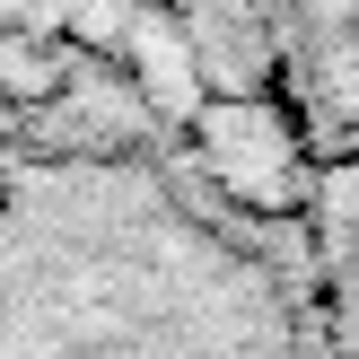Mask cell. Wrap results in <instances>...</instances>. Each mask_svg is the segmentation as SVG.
Returning <instances> with one entry per match:
<instances>
[{
  "label": "cell",
  "mask_w": 359,
  "mask_h": 359,
  "mask_svg": "<svg viewBox=\"0 0 359 359\" xmlns=\"http://www.w3.org/2000/svg\"><path fill=\"white\" fill-rule=\"evenodd\" d=\"M342 193H333V228H325V325L333 359H359V149L333 158Z\"/></svg>",
  "instance_id": "3957f363"
},
{
  "label": "cell",
  "mask_w": 359,
  "mask_h": 359,
  "mask_svg": "<svg viewBox=\"0 0 359 359\" xmlns=\"http://www.w3.org/2000/svg\"><path fill=\"white\" fill-rule=\"evenodd\" d=\"M298 114L333 158L359 149V0H263Z\"/></svg>",
  "instance_id": "7a4b0ae2"
},
{
  "label": "cell",
  "mask_w": 359,
  "mask_h": 359,
  "mask_svg": "<svg viewBox=\"0 0 359 359\" xmlns=\"http://www.w3.org/2000/svg\"><path fill=\"white\" fill-rule=\"evenodd\" d=\"M0 359H333L325 280L114 97L0 88Z\"/></svg>",
  "instance_id": "6da1fadb"
}]
</instances>
